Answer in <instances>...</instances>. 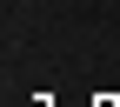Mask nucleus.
Segmentation results:
<instances>
[{
  "label": "nucleus",
  "instance_id": "1",
  "mask_svg": "<svg viewBox=\"0 0 120 107\" xmlns=\"http://www.w3.org/2000/svg\"><path fill=\"white\" fill-rule=\"evenodd\" d=\"M94 107H120V100H113V94H100V100H94Z\"/></svg>",
  "mask_w": 120,
  "mask_h": 107
}]
</instances>
